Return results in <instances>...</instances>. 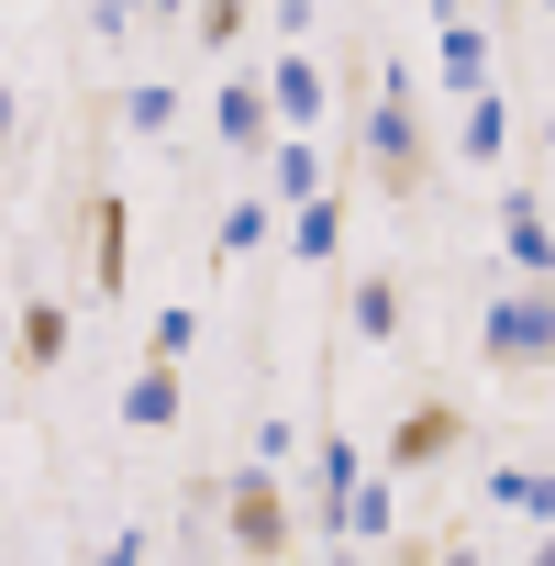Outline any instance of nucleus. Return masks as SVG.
Listing matches in <instances>:
<instances>
[{
  "mask_svg": "<svg viewBox=\"0 0 555 566\" xmlns=\"http://www.w3.org/2000/svg\"><path fill=\"white\" fill-rule=\"evenodd\" d=\"M433 12H489V0H433Z\"/></svg>",
  "mask_w": 555,
  "mask_h": 566,
  "instance_id": "7c9ffc66",
  "label": "nucleus"
},
{
  "mask_svg": "<svg viewBox=\"0 0 555 566\" xmlns=\"http://www.w3.org/2000/svg\"><path fill=\"white\" fill-rule=\"evenodd\" d=\"M323 566H367V544H334V555H323Z\"/></svg>",
  "mask_w": 555,
  "mask_h": 566,
  "instance_id": "c756f323",
  "label": "nucleus"
},
{
  "mask_svg": "<svg viewBox=\"0 0 555 566\" xmlns=\"http://www.w3.org/2000/svg\"><path fill=\"white\" fill-rule=\"evenodd\" d=\"M511 566H555V533H522V555Z\"/></svg>",
  "mask_w": 555,
  "mask_h": 566,
  "instance_id": "cd10ccee",
  "label": "nucleus"
},
{
  "mask_svg": "<svg viewBox=\"0 0 555 566\" xmlns=\"http://www.w3.org/2000/svg\"><path fill=\"white\" fill-rule=\"evenodd\" d=\"M12 134H23V101H12V90H0V145H12Z\"/></svg>",
  "mask_w": 555,
  "mask_h": 566,
  "instance_id": "c85d7f7f",
  "label": "nucleus"
},
{
  "mask_svg": "<svg viewBox=\"0 0 555 566\" xmlns=\"http://www.w3.org/2000/svg\"><path fill=\"white\" fill-rule=\"evenodd\" d=\"M455 455H467V411H455V400H411V411L389 422V444H378L389 478H433V467H455Z\"/></svg>",
  "mask_w": 555,
  "mask_h": 566,
  "instance_id": "423d86ee",
  "label": "nucleus"
},
{
  "mask_svg": "<svg viewBox=\"0 0 555 566\" xmlns=\"http://www.w3.org/2000/svg\"><path fill=\"white\" fill-rule=\"evenodd\" d=\"M367 478V455H356V433H312V533L334 544V511H345V489Z\"/></svg>",
  "mask_w": 555,
  "mask_h": 566,
  "instance_id": "f8f14e48",
  "label": "nucleus"
},
{
  "mask_svg": "<svg viewBox=\"0 0 555 566\" xmlns=\"http://www.w3.org/2000/svg\"><path fill=\"white\" fill-rule=\"evenodd\" d=\"M345 200H356V189L290 200V255H301V266H334V255H345Z\"/></svg>",
  "mask_w": 555,
  "mask_h": 566,
  "instance_id": "2eb2a0df",
  "label": "nucleus"
},
{
  "mask_svg": "<svg viewBox=\"0 0 555 566\" xmlns=\"http://www.w3.org/2000/svg\"><path fill=\"white\" fill-rule=\"evenodd\" d=\"M211 134H222V145H233L244 167H255V145L278 134V123H266V78H255V67H233V78L211 90Z\"/></svg>",
  "mask_w": 555,
  "mask_h": 566,
  "instance_id": "9d476101",
  "label": "nucleus"
},
{
  "mask_svg": "<svg viewBox=\"0 0 555 566\" xmlns=\"http://www.w3.org/2000/svg\"><path fill=\"white\" fill-rule=\"evenodd\" d=\"M145 356H156V367H189V356H200V312H189V301H167V312L145 323Z\"/></svg>",
  "mask_w": 555,
  "mask_h": 566,
  "instance_id": "412c9836",
  "label": "nucleus"
},
{
  "mask_svg": "<svg viewBox=\"0 0 555 566\" xmlns=\"http://www.w3.org/2000/svg\"><path fill=\"white\" fill-rule=\"evenodd\" d=\"M422 67L411 56H378V78H367V112H356V167L389 189V200H422V178H433V134H422Z\"/></svg>",
  "mask_w": 555,
  "mask_h": 566,
  "instance_id": "f257e3e1",
  "label": "nucleus"
},
{
  "mask_svg": "<svg viewBox=\"0 0 555 566\" xmlns=\"http://www.w3.org/2000/svg\"><path fill=\"white\" fill-rule=\"evenodd\" d=\"M255 12L278 23V45H312V23H323V0H255Z\"/></svg>",
  "mask_w": 555,
  "mask_h": 566,
  "instance_id": "b1692460",
  "label": "nucleus"
},
{
  "mask_svg": "<svg viewBox=\"0 0 555 566\" xmlns=\"http://www.w3.org/2000/svg\"><path fill=\"white\" fill-rule=\"evenodd\" d=\"M389 533H400V489H389V467H367L334 511V544H389Z\"/></svg>",
  "mask_w": 555,
  "mask_h": 566,
  "instance_id": "4468645a",
  "label": "nucleus"
},
{
  "mask_svg": "<svg viewBox=\"0 0 555 566\" xmlns=\"http://www.w3.org/2000/svg\"><path fill=\"white\" fill-rule=\"evenodd\" d=\"M222 566H255V555H222Z\"/></svg>",
  "mask_w": 555,
  "mask_h": 566,
  "instance_id": "473e14b6",
  "label": "nucleus"
},
{
  "mask_svg": "<svg viewBox=\"0 0 555 566\" xmlns=\"http://www.w3.org/2000/svg\"><path fill=\"white\" fill-rule=\"evenodd\" d=\"M489 511H511V522H533V533H555V467H489Z\"/></svg>",
  "mask_w": 555,
  "mask_h": 566,
  "instance_id": "f3484780",
  "label": "nucleus"
},
{
  "mask_svg": "<svg viewBox=\"0 0 555 566\" xmlns=\"http://www.w3.org/2000/svg\"><path fill=\"white\" fill-rule=\"evenodd\" d=\"M123 266H134V200L123 189H90V301L123 290Z\"/></svg>",
  "mask_w": 555,
  "mask_h": 566,
  "instance_id": "6e6552de",
  "label": "nucleus"
},
{
  "mask_svg": "<svg viewBox=\"0 0 555 566\" xmlns=\"http://www.w3.org/2000/svg\"><path fill=\"white\" fill-rule=\"evenodd\" d=\"M511 134H522V123H511V101H500V90H467V101H455V134H444V145H455V167H478V178H489V167L511 156Z\"/></svg>",
  "mask_w": 555,
  "mask_h": 566,
  "instance_id": "1a4fd4ad",
  "label": "nucleus"
},
{
  "mask_svg": "<svg viewBox=\"0 0 555 566\" xmlns=\"http://www.w3.org/2000/svg\"><path fill=\"white\" fill-rule=\"evenodd\" d=\"M266 233H278V200H266V189H233V200H222L211 255H222V266H244V255H266Z\"/></svg>",
  "mask_w": 555,
  "mask_h": 566,
  "instance_id": "a211bd4d",
  "label": "nucleus"
},
{
  "mask_svg": "<svg viewBox=\"0 0 555 566\" xmlns=\"http://www.w3.org/2000/svg\"><path fill=\"white\" fill-rule=\"evenodd\" d=\"M544 34H555V0H544Z\"/></svg>",
  "mask_w": 555,
  "mask_h": 566,
  "instance_id": "2f4dec72",
  "label": "nucleus"
},
{
  "mask_svg": "<svg viewBox=\"0 0 555 566\" xmlns=\"http://www.w3.org/2000/svg\"><path fill=\"white\" fill-rule=\"evenodd\" d=\"M422 12H433V0H422ZM433 78H444V101L489 90V23L478 12H433Z\"/></svg>",
  "mask_w": 555,
  "mask_h": 566,
  "instance_id": "0eeeda50",
  "label": "nucleus"
},
{
  "mask_svg": "<svg viewBox=\"0 0 555 566\" xmlns=\"http://www.w3.org/2000/svg\"><path fill=\"white\" fill-rule=\"evenodd\" d=\"M67 345H78V312H67V301H23V323H12V356L45 378V367H67Z\"/></svg>",
  "mask_w": 555,
  "mask_h": 566,
  "instance_id": "dca6fc26",
  "label": "nucleus"
},
{
  "mask_svg": "<svg viewBox=\"0 0 555 566\" xmlns=\"http://www.w3.org/2000/svg\"><path fill=\"white\" fill-rule=\"evenodd\" d=\"M255 78H266V123H278V134H323V123H334V67H323L312 45H278Z\"/></svg>",
  "mask_w": 555,
  "mask_h": 566,
  "instance_id": "20e7f679",
  "label": "nucleus"
},
{
  "mask_svg": "<svg viewBox=\"0 0 555 566\" xmlns=\"http://www.w3.org/2000/svg\"><path fill=\"white\" fill-rule=\"evenodd\" d=\"M500 277L555 290V211H544V178H511V189H500Z\"/></svg>",
  "mask_w": 555,
  "mask_h": 566,
  "instance_id": "39448f33",
  "label": "nucleus"
},
{
  "mask_svg": "<svg viewBox=\"0 0 555 566\" xmlns=\"http://www.w3.org/2000/svg\"><path fill=\"white\" fill-rule=\"evenodd\" d=\"M244 23H255V0H189V34H200L211 56H233V45H244Z\"/></svg>",
  "mask_w": 555,
  "mask_h": 566,
  "instance_id": "4be33fe9",
  "label": "nucleus"
},
{
  "mask_svg": "<svg viewBox=\"0 0 555 566\" xmlns=\"http://www.w3.org/2000/svg\"><path fill=\"white\" fill-rule=\"evenodd\" d=\"M244 467H266V478H278V467H301V422H278V411H266V422L244 433Z\"/></svg>",
  "mask_w": 555,
  "mask_h": 566,
  "instance_id": "5701e85b",
  "label": "nucleus"
},
{
  "mask_svg": "<svg viewBox=\"0 0 555 566\" xmlns=\"http://www.w3.org/2000/svg\"><path fill=\"white\" fill-rule=\"evenodd\" d=\"M123 123H134L145 145H167V134H178V90H167V78H134V90H123Z\"/></svg>",
  "mask_w": 555,
  "mask_h": 566,
  "instance_id": "aec40b11",
  "label": "nucleus"
},
{
  "mask_svg": "<svg viewBox=\"0 0 555 566\" xmlns=\"http://www.w3.org/2000/svg\"><path fill=\"white\" fill-rule=\"evenodd\" d=\"M478 356H489L500 378H533V367H555V290H533V277H500V266H489Z\"/></svg>",
  "mask_w": 555,
  "mask_h": 566,
  "instance_id": "f03ea898",
  "label": "nucleus"
},
{
  "mask_svg": "<svg viewBox=\"0 0 555 566\" xmlns=\"http://www.w3.org/2000/svg\"><path fill=\"white\" fill-rule=\"evenodd\" d=\"M156 555V533H112V544H90V566H145Z\"/></svg>",
  "mask_w": 555,
  "mask_h": 566,
  "instance_id": "393cba45",
  "label": "nucleus"
},
{
  "mask_svg": "<svg viewBox=\"0 0 555 566\" xmlns=\"http://www.w3.org/2000/svg\"><path fill=\"white\" fill-rule=\"evenodd\" d=\"M345 323H356L367 345H400V277H356V290H345Z\"/></svg>",
  "mask_w": 555,
  "mask_h": 566,
  "instance_id": "6ab92c4d",
  "label": "nucleus"
},
{
  "mask_svg": "<svg viewBox=\"0 0 555 566\" xmlns=\"http://www.w3.org/2000/svg\"><path fill=\"white\" fill-rule=\"evenodd\" d=\"M533 178L555 189V112H544V134H533Z\"/></svg>",
  "mask_w": 555,
  "mask_h": 566,
  "instance_id": "bb28decb",
  "label": "nucleus"
},
{
  "mask_svg": "<svg viewBox=\"0 0 555 566\" xmlns=\"http://www.w3.org/2000/svg\"><path fill=\"white\" fill-rule=\"evenodd\" d=\"M345 12H367V0H345Z\"/></svg>",
  "mask_w": 555,
  "mask_h": 566,
  "instance_id": "f704fd0d",
  "label": "nucleus"
},
{
  "mask_svg": "<svg viewBox=\"0 0 555 566\" xmlns=\"http://www.w3.org/2000/svg\"><path fill=\"white\" fill-rule=\"evenodd\" d=\"M123 12H145V0H123Z\"/></svg>",
  "mask_w": 555,
  "mask_h": 566,
  "instance_id": "72a5a7b5",
  "label": "nucleus"
},
{
  "mask_svg": "<svg viewBox=\"0 0 555 566\" xmlns=\"http://www.w3.org/2000/svg\"><path fill=\"white\" fill-rule=\"evenodd\" d=\"M255 167H266V200H278V211H290V200H323V189H334L312 134H266V145H255Z\"/></svg>",
  "mask_w": 555,
  "mask_h": 566,
  "instance_id": "9b49d317",
  "label": "nucleus"
},
{
  "mask_svg": "<svg viewBox=\"0 0 555 566\" xmlns=\"http://www.w3.org/2000/svg\"><path fill=\"white\" fill-rule=\"evenodd\" d=\"M222 555H255V566H290L301 555V511L266 467H233L222 478Z\"/></svg>",
  "mask_w": 555,
  "mask_h": 566,
  "instance_id": "7ed1b4c3",
  "label": "nucleus"
},
{
  "mask_svg": "<svg viewBox=\"0 0 555 566\" xmlns=\"http://www.w3.org/2000/svg\"><path fill=\"white\" fill-rule=\"evenodd\" d=\"M178 411H189V389H178V367H134L123 378V433H178Z\"/></svg>",
  "mask_w": 555,
  "mask_h": 566,
  "instance_id": "ddd939ff",
  "label": "nucleus"
},
{
  "mask_svg": "<svg viewBox=\"0 0 555 566\" xmlns=\"http://www.w3.org/2000/svg\"><path fill=\"white\" fill-rule=\"evenodd\" d=\"M433 566H500V555H489L478 533H444V544H433Z\"/></svg>",
  "mask_w": 555,
  "mask_h": 566,
  "instance_id": "a878e982",
  "label": "nucleus"
}]
</instances>
